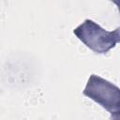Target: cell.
Wrapping results in <instances>:
<instances>
[{
    "mask_svg": "<svg viewBox=\"0 0 120 120\" xmlns=\"http://www.w3.org/2000/svg\"><path fill=\"white\" fill-rule=\"evenodd\" d=\"M82 94L110 112L112 120H118L120 94L117 85L98 75L91 74Z\"/></svg>",
    "mask_w": 120,
    "mask_h": 120,
    "instance_id": "2",
    "label": "cell"
},
{
    "mask_svg": "<svg viewBox=\"0 0 120 120\" xmlns=\"http://www.w3.org/2000/svg\"><path fill=\"white\" fill-rule=\"evenodd\" d=\"M74 35L90 50L97 53H106L120 41L119 28L107 31L96 22L86 19L73 30Z\"/></svg>",
    "mask_w": 120,
    "mask_h": 120,
    "instance_id": "1",
    "label": "cell"
}]
</instances>
